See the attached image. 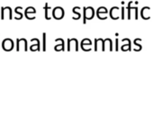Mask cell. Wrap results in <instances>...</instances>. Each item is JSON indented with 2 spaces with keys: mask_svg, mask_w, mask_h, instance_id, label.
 Wrapping results in <instances>:
<instances>
[{
  "mask_svg": "<svg viewBox=\"0 0 153 139\" xmlns=\"http://www.w3.org/2000/svg\"><path fill=\"white\" fill-rule=\"evenodd\" d=\"M64 16V11L61 7H55L52 11V16L55 19H61Z\"/></svg>",
  "mask_w": 153,
  "mask_h": 139,
  "instance_id": "3",
  "label": "cell"
},
{
  "mask_svg": "<svg viewBox=\"0 0 153 139\" xmlns=\"http://www.w3.org/2000/svg\"><path fill=\"white\" fill-rule=\"evenodd\" d=\"M94 9L93 7H85L84 9V16H85V19H84V24H86V21L87 19L88 20H90L94 17Z\"/></svg>",
  "mask_w": 153,
  "mask_h": 139,
  "instance_id": "1",
  "label": "cell"
},
{
  "mask_svg": "<svg viewBox=\"0 0 153 139\" xmlns=\"http://www.w3.org/2000/svg\"><path fill=\"white\" fill-rule=\"evenodd\" d=\"M149 11V7H143L142 10H141V16L143 19H149V16L147 14V12Z\"/></svg>",
  "mask_w": 153,
  "mask_h": 139,
  "instance_id": "8",
  "label": "cell"
},
{
  "mask_svg": "<svg viewBox=\"0 0 153 139\" xmlns=\"http://www.w3.org/2000/svg\"><path fill=\"white\" fill-rule=\"evenodd\" d=\"M68 51H78L79 46H78V41L76 39H68Z\"/></svg>",
  "mask_w": 153,
  "mask_h": 139,
  "instance_id": "2",
  "label": "cell"
},
{
  "mask_svg": "<svg viewBox=\"0 0 153 139\" xmlns=\"http://www.w3.org/2000/svg\"><path fill=\"white\" fill-rule=\"evenodd\" d=\"M4 19H12V12L10 7H2V17Z\"/></svg>",
  "mask_w": 153,
  "mask_h": 139,
  "instance_id": "4",
  "label": "cell"
},
{
  "mask_svg": "<svg viewBox=\"0 0 153 139\" xmlns=\"http://www.w3.org/2000/svg\"><path fill=\"white\" fill-rule=\"evenodd\" d=\"M27 42L25 39H18L17 40V51H27Z\"/></svg>",
  "mask_w": 153,
  "mask_h": 139,
  "instance_id": "6",
  "label": "cell"
},
{
  "mask_svg": "<svg viewBox=\"0 0 153 139\" xmlns=\"http://www.w3.org/2000/svg\"><path fill=\"white\" fill-rule=\"evenodd\" d=\"M111 17L113 19H118L119 18V8L118 7H113L111 9Z\"/></svg>",
  "mask_w": 153,
  "mask_h": 139,
  "instance_id": "7",
  "label": "cell"
},
{
  "mask_svg": "<svg viewBox=\"0 0 153 139\" xmlns=\"http://www.w3.org/2000/svg\"><path fill=\"white\" fill-rule=\"evenodd\" d=\"M2 47L5 51H11L14 47V43L11 39H6L2 43Z\"/></svg>",
  "mask_w": 153,
  "mask_h": 139,
  "instance_id": "5",
  "label": "cell"
},
{
  "mask_svg": "<svg viewBox=\"0 0 153 139\" xmlns=\"http://www.w3.org/2000/svg\"><path fill=\"white\" fill-rule=\"evenodd\" d=\"M46 34H43V51H45L46 50Z\"/></svg>",
  "mask_w": 153,
  "mask_h": 139,
  "instance_id": "9",
  "label": "cell"
}]
</instances>
